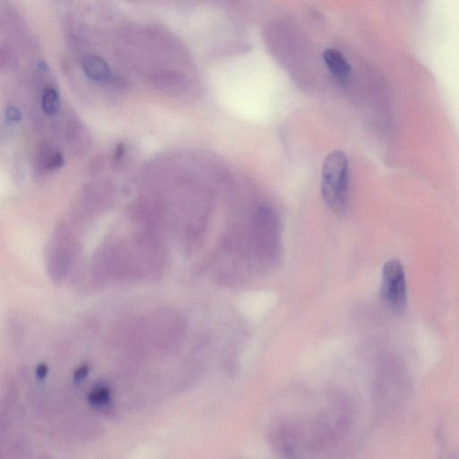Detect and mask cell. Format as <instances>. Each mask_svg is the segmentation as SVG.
Returning <instances> with one entry per match:
<instances>
[{
    "label": "cell",
    "mask_w": 459,
    "mask_h": 459,
    "mask_svg": "<svg viewBox=\"0 0 459 459\" xmlns=\"http://www.w3.org/2000/svg\"><path fill=\"white\" fill-rule=\"evenodd\" d=\"M87 374H89V368L86 366L79 368V369L76 371L75 375H74V380L79 383V382H82L85 380Z\"/></svg>",
    "instance_id": "obj_8"
},
{
    "label": "cell",
    "mask_w": 459,
    "mask_h": 459,
    "mask_svg": "<svg viewBox=\"0 0 459 459\" xmlns=\"http://www.w3.org/2000/svg\"><path fill=\"white\" fill-rule=\"evenodd\" d=\"M47 373L48 368L46 367V365H44V364H41V365L37 368L36 375L37 378H39V380H43V378L46 377Z\"/></svg>",
    "instance_id": "obj_9"
},
{
    "label": "cell",
    "mask_w": 459,
    "mask_h": 459,
    "mask_svg": "<svg viewBox=\"0 0 459 459\" xmlns=\"http://www.w3.org/2000/svg\"><path fill=\"white\" fill-rule=\"evenodd\" d=\"M89 401L94 408H104L110 404L111 391L108 388H97L89 394Z\"/></svg>",
    "instance_id": "obj_6"
},
{
    "label": "cell",
    "mask_w": 459,
    "mask_h": 459,
    "mask_svg": "<svg viewBox=\"0 0 459 459\" xmlns=\"http://www.w3.org/2000/svg\"><path fill=\"white\" fill-rule=\"evenodd\" d=\"M382 301L393 313H404L408 306V283L404 266L398 259L388 261L382 271Z\"/></svg>",
    "instance_id": "obj_2"
},
{
    "label": "cell",
    "mask_w": 459,
    "mask_h": 459,
    "mask_svg": "<svg viewBox=\"0 0 459 459\" xmlns=\"http://www.w3.org/2000/svg\"><path fill=\"white\" fill-rule=\"evenodd\" d=\"M21 114L19 109L11 106L6 109V121L9 124L19 123L21 121Z\"/></svg>",
    "instance_id": "obj_7"
},
{
    "label": "cell",
    "mask_w": 459,
    "mask_h": 459,
    "mask_svg": "<svg viewBox=\"0 0 459 459\" xmlns=\"http://www.w3.org/2000/svg\"><path fill=\"white\" fill-rule=\"evenodd\" d=\"M321 195L325 204L333 212H345L349 199V162L342 151H333L325 157L322 164Z\"/></svg>",
    "instance_id": "obj_1"
},
{
    "label": "cell",
    "mask_w": 459,
    "mask_h": 459,
    "mask_svg": "<svg viewBox=\"0 0 459 459\" xmlns=\"http://www.w3.org/2000/svg\"><path fill=\"white\" fill-rule=\"evenodd\" d=\"M41 109L47 116H55L61 107V97L57 89L48 86L44 89L41 99Z\"/></svg>",
    "instance_id": "obj_5"
},
{
    "label": "cell",
    "mask_w": 459,
    "mask_h": 459,
    "mask_svg": "<svg viewBox=\"0 0 459 459\" xmlns=\"http://www.w3.org/2000/svg\"><path fill=\"white\" fill-rule=\"evenodd\" d=\"M83 70L87 78L96 83H106L111 79V69L104 59L97 55H87L83 59Z\"/></svg>",
    "instance_id": "obj_3"
},
{
    "label": "cell",
    "mask_w": 459,
    "mask_h": 459,
    "mask_svg": "<svg viewBox=\"0 0 459 459\" xmlns=\"http://www.w3.org/2000/svg\"><path fill=\"white\" fill-rule=\"evenodd\" d=\"M323 59L325 64L327 65L329 71L340 80H346L349 79L352 73L351 65L349 64L348 59L336 49H327L323 52Z\"/></svg>",
    "instance_id": "obj_4"
}]
</instances>
